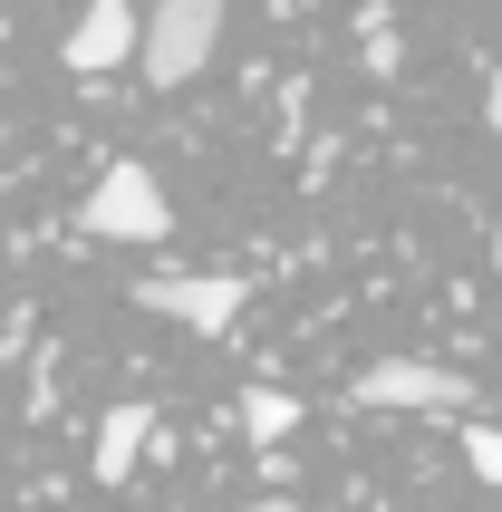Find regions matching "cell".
Returning a JSON list of instances; mask_svg holds the SVG:
<instances>
[{
  "label": "cell",
  "mask_w": 502,
  "mask_h": 512,
  "mask_svg": "<svg viewBox=\"0 0 502 512\" xmlns=\"http://www.w3.org/2000/svg\"><path fill=\"white\" fill-rule=\"evenodd\" d=\"M87 232H97V242H165L174 203H165V184H155L145 165H107L97 194H87Z\"/></svg>",
  "instance_id": "obj_2"
},
{
  "label": "cell",
  "mask_w": 502,
  "mask_h": 512,
  "mask_svg": "<svg viewBox=\"0 0 502 512\" xmlns=\"http://www.w3.org/2000/svg\"><path fill=\"white\" fill-rule=\"evenodd\" d=\"M242 512H300V503H242Z\"/></svg>",
  "instance_id": "obj_10"
},
{
  "label": "cell",
  "mask_w": 502,
  "mask_h": 512,
  "mask_svg": "<svg viewBox=\"0 0 502 512\" xmlns=\"http://www.w3.org/2000/svg\"><path fill=\"white\" fill-rule=\"evenodd\" d=\"M242 426H251V445H280V435L300 426V397H280V387H251V397H242Z\"/></svg>",
  "instance_id": "obj_7"
},
{
  "label": "cell",
  "mask_w": 502,
  "mask_h": 512,
  "mask_svg": "<svg viewBox=\"0 0 502 512\" xmlns=\"http://www.w3.org/2000/svg\"><path fill=\"white\" fill-rule=\"evenodd\" d=\"M145 435H155V406H107V426H97V484H126L136 474V455H145Z\"/></svg>",
  "instance_id": "obj_6"
},
{
  "label": "cell",
  "mask_w": 502,
  "mask_h": 512,
  "mask_svg": "<svg viewBox=\"0 0 502 512\" xmlns=\"http://www.w3.org/2000/svg\"><path fill=\"white\" fill-rule=\"evenodd\" d=\"M493 271H502V242H493Z\"/></svg>",
  "instance_id": "obj_11"
},
{
  "label": "cell",
  "mask_w": 502,
  "mask_h": 512,
  "mask_svg": "<svg viewBox=\"0 0 502 512\" xmlns=\"http://www.w3.org/2000/svg\"><path fill=\"white\" fill-rule=\"evenodd\" d=\"M483 116H493V136H502V78H493V87H483Z\"/></svg>",
  "instance_id": "obj_9"
},
{
  "label": "cell",
  "mask_w": 502,
  "mask_h": 512,
  "mask_svg": "<svg viewBox=\"0 0 502 512\" xmlns=\"http://www.w3.org/2000/svg\"><path fill=\"white\" fill-rule=\"evenodd\" d=\"M251 290L232 281V271H194V281H136V310L174 319V329H194V339H223L232 319H242Z\"/></svg>",
  "instance_id": "obj_3"
},
{
  "label": "cell",
  "mask_w": 502,
  "mask_h": 512,
  "mask_svg": "<svg viewBox=\"0 0 502 512\" xmlns=\"http://www.w3.org/2000/svg\"><path fill=\"white\" fill-rule=\"evenodd\" d=\"M213 39H223V0H155V10H145L136 68H145L155 87H184V78L213 68Z\"/></svg>",
  "instance_id": "obj_1"
},
{
  "label": "cell",
  "mask_w": 502,
  "mask_h": 512,
  "mask_svg": "<svg viewBox=\"0 0 502 512\" xmlns=\"http://www.w3.org/2000/svg\"><path fill=\"white\" fill-rule=\"evenodd\" d=\"M136 49H145V20H136V10H126V0H87L58 58H68V78H107V68H126Z\"/></svg>",
  "instance_id": "obj_5"
},
{
  "label": "cell",
  "mask_w": 502,
  "mask_h": 512,
  "mask_svg": "<svg viewBox=\"0 0 502 512\" xmlns=\"http://www.w3.org/2000/svg\"><path fill=\"white\" fill-rule=\"evenodd\" d=\"M464 397L474 387L454 368H435V358H377V368H358V406H425V416H445Z\"/></svg>",
  "instance_id": "obj_4"
},
{
  "label": "cell",
  "mask_w": 502,
  "mask_h": 512,
  "mask_svg": "<svg viewBox=\"0 0 502 512\" xmlns=\"http://www.w3.org/2000/svg\"><path fill=\"white\" fill-rule=\"evenodd\" d=\"M464 464H474L483 484H502V426H474V435H464Z\"/></svg>",
  "instance_id": "obj_8"
}]
</instances>
